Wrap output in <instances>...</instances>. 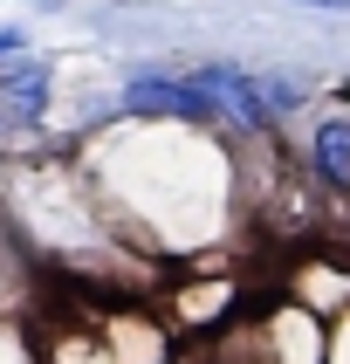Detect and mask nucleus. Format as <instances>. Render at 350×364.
<instances>
[{
  "label": "nucleus",
  "instance_id": "nucleus-3",
  "mask_svg": "<svg viewBox=\"0 0 350 364\" xmlns=\"http://www.w3.org/2000/svg\"><path fill=\"white\" fill-rule=\"evenodd\" d=\"M185 82H192V90L206 97V110L234 117V131H247V138H261V131H268L261 76H247V69H234V62H199V69H192Z\"/></svg>",
  "mask_w": 350,
  "mask_h": 364
},
{
  "label": "nucleus",
  "instance_id": "nucleus-8",
  "mask_svg": "<svg viewBox=\"0 0 350 364\" xmlns=\"http://www.w3.org/2000/svg\"><path fill=\"white\" fill-rule=\"evenodd\" d=\"M329 364H350V309L329 323Z\"/></svg>",
  "mask_w": 350,
  "mask_h": 364
},
{
  "label": "nucleus",
  "instance_id": "nucleus-1",
  "mask_svg": "<svg viewBox=\"0 0 350 364\" xmlns=\"http://www.w3.org/2000/svg\"><path fill=\"white\" fill-rule=\"evenodd\" d=\"M124 151L144 172H124L117 165V213H131L151 247H199L213 241L220 227V206H226V159L220 144L206 138H172V131H138V138H117Z\"/></svg>",
  "mask_w": 350,
  "mask_h": 364
},
{
  "label": "nucleus",
  "instance_id": "nucleus-10",
  "mask_svg": "<svg viewBox=\"0 0 350 364\" xmlns=\"http://www.w3.org/2000/svg\"><path fill=\"white\" fill-rule=\"evenodd\" d=\"M302 7H350V0H302Z\"/></svg>",
  "mask_w": 350,
  "mask_h": 364
},
{
  "label": "nucleus",
  "instance_id": "nucleus-4",
  "mask_svg": "<svg viewBox=\"0 0 350 364\" xmlns=\"http://www.w3.org/2000/svg\"><path fill=\"white\" fill-rule=\"evenodd\" d=\"M302 159H309V179H316V186L350 193V110H329V117L309 131Z\"/></svg>",
  "mask_w": 350,
  "mask_h": 364
},
{
  "label": "nucleus",
  "instance_id": "nucleus-5",
  "mask_svg": "<svg viewBox=\"0 0 350 364\" xmlns=\"http://www.w3.org/2000/svg\"><path fill=\"white\" fill-rule=\"evenodd\" d=\"M124 103H131L138 117H206V97L185 76H138L124 90Z\"/></svg>",
  "mask_w": 350,
  "mask_h": 364
},
{
  "label": "nucleus",
  "instance_id": "nucleus-6",
  "mask_svg": "<svg viewBox=\"0 0 350 364\" xmlns=\"http://www.w3.org/2000/svg\"><path fill=\"white\" fill-rule=\"evenodd\" d=\"M41 103H48V62H7L0 110H7V117H41Z\"/></svg>",
  "mask_w": 350,
  "mask_h": 364
},
{
  "label": "nucleus",
  "instance_id": "nucleus-7",
  "mask_svg": "<svg viewBox=\"0 0 350 364\" xmlns=\"http://www.w3.org/2000/svg\"><path fill=\"white\" fill-rule=\"evenodd\" d=\"M0 364H41V344L14 323V316H0Z\"/></svg>",
  "mask_w": 350,
  "mask_h": 364
},
{
  "label": "nucleus",
  "instance_id": "nucleus-9",
  "mask_svg": "<svg viewBox=\"0 0 350 364\" xmlns=\"http://www.w3.org/2000/svg\"><path fill=\"white\" fill-rule=\"evenodd\" d=\"M21 41H28L21 28H0V55H21Z\"/></svg>",
  "mask_w": 350,
  "mask_h": 364
},
{
  "label": "nucleus",
  "instance_id": "nucleus-2",
  "mask_svg": "<svg viewBox=\"0 0 350 364\" xmlns=\"http://www.w3.org/2000/svg\"><path fill=\"white\" fill-rule=\"evenodd\" d=\"M247 364H329V323L288 296L254 323V358Z\"/></svg>",
  "mask_w": 350,
  "mask_h": 364
}]
</instances>
